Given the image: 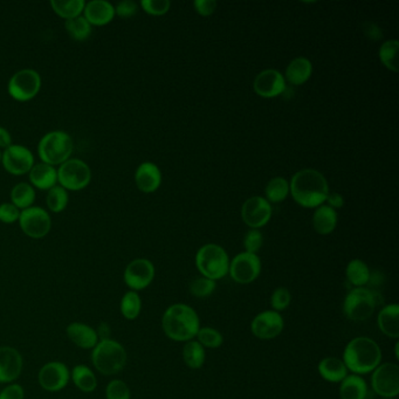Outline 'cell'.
Returning a JSON list of instances; mask_svg holds the SVG:
<instances>
[{
	"label": "cell",
	"mask_w": 399,
	"mask_h": 399,
	"mask_svg": "<svg viewBox=\"0 0 399 399\" xmlns=\"http://www.w3.org/2000/svg\"><path fill=\"white\" fill-rule=\"evenodd\" d=\"M68 339L81 349H94L99 343V336L94 328L82 322H73L66 329Z\"/></svg>",
	"instance_id": "21"
},
{
	"label": "cell",
	"mask_w": 399,
	"mask_h": 399,
	"mask_svg": "<svg viewBox=\"0 0 399 399\" xmlns=\"http://www.w3.org/2000/svg\"><path fill=\"white\" fill-rule=\"evenodd\" d=\"M135 182L137 188L145 193H152L160 188L162 175L156 164L145 162L141 164L135 173Z\"/></svg>",
	"instance_id": "22"
},
{
	"label": "cell",
	"mask_w": 399,
	"mask_h": 399,
	"mask_svg": "<svg viewBox=\"0 0 399 399\" xmlns=\"http://www.w3.org/2000/svg\"><path fill=\"white\" fill-rule=\"evenodd\" d=\"M23 356L12 347H0V383H12L23 372Z\"/></svg>",
	"instance_id": "18"
},
{
	"label": "cell",
	"mask_w": 399,
	"mask_h": 399,
	"mask_svg": "<svg viewBox=\"0 0 399 399\" xmlns=\"http://www.w3.org/2000/svg\"><path fill=\"white\" fill-rule=\"evenodd\" d=\"M319 374L326 382L341 383L348 376V369L342 359L337 357H326L317 365Z\"/></svg>",
	"instance_id": "25"
},
{
	"label": "cell",
	"mask_w": 399,
	"mask_h": 399,
	"mask_svg": "<svg viewBox=\"0 0 399 399\" xmlns=\"http://www.w3.org/2000/svg\"><path fill=\"white\" fill-rule=\"evenodd\" d=\"M12 145V136L8 132V129L0 127V149H8Z\"/></svg>",
	"instance_id": "51"
},
{
	"label": "cell",
	"mask_w": 399,
	"mask_h": 399,
	"mask_svg": "<svg viewBox=\"0 0 399 399\" xmlns=\"http://www.w3.org/2000/svg\"><path fill=\"white\" fill-rule=\"evenodd\" d=\"M398 349H399V343H398V342H397V343H396V347H395L396 359H399Z\"/></svg>",
	"instance_id": "52"
},
{
	"label": "cell",
	"mask_w": 399,
	"mask_h": 399,
	"mask_svg": "<svg viewBox=\"0 0 399 399\" xmlns=\"http://www.w3.org/2000/svg\"><path fill=\"white\" fill-rule=\"evenodd\" d=\"M137 4L135 1L132 0H125V1H121L115 6L116 16H121V18H132L137 13Z\"/></svg>",
	"instance_id": "46"
},
{
	"label": "cell",
	"mask_w": 399,
	"mask_h": 399,
	"mask_svg": "<svg viewBox=\"0 0 399 399\" xmlns=\"http://www.w3.org/2000/svg\"><path fill=\"white\" fill-rule=\"evenodd\" d=\"M182 355H183L185 364L192 370H198L203 367L205 363V357H206L205 348L195 339L185 342Z\"/></svg>",
	"instance_id": "31"
},
{
	"label": "cell",
	"mask_w": 399,
	"mask_h": 399,
	"mask_svg": "<svg viewBox=\"0 0 399 399\" xmlns=\"http://www.w3.org/2000/svg\"><path fill=\"white\" fill-rule=\"evenodd\" d=\"M124 282L132 291H143L155 279V266L148 259H135L125 267Z\"/></svg>",
	"instance_id": "14"
},
{
	"label": "cell",
	"mask_w": 399,
	"mask_h": 399,
	"mask_svg": "<svg viewBox=\"0 0 399 399\" xmlns=\"http://www.w3.org/2000/svg\"><path fill=\"white\" fill-rule=\"evenodd\" d=\"M377 326L382 334L390 339L399 337V306L397 304H387L379 311Z\"/></svg>",
	"instance_id": "24"
},
{
	"label": "cell",
	"mask_w": 399,
	"mask_h": 399,
	"mask_svg": "<svg viewBox=\"0 0 399 399\" xmlns=\"http://www.w3.org/2000/svg\"><path fill=\"white\" fill-rule=\"evenodd\" d=\"M36 200V191L31 184L18 183L11 191V203L21 211L33 206Z\"/></svg>",
	"instance_id": "32"
},
{
	"label": "cell",
	"mask_w": 399,
	"mask_h": 399,
	"mask_svg": "<svg viewBox=\"0 0 399 399\" xmlns=\"http://www.w3.org/2000/svg\"><path fill=\"white\" fill-rule=\"evenodd\" d=\"M382 399H396V398H382Z\"/></svg>",
	"instance_id": "54"
},
{
	"label": "cell",
	"mask_w": 399,
	"mask_h": 399,
	"mask_svg": "<svg viewBox=\"0 0 399 399\" xmlns=\"http://www.w3.org/2000/svg\"><path fill=\"white\" fill-rule=\"evenodd\" d=\"M291 291L285 287L276 288L271 296V308H273V311H278V313L287 309L291 304Z\"/></svg>",
	"instance_id": "42"
},
{
	"label": "cell",
	"mask_w": 399,
	"mask_h": 399,
	"mask_svg": "<svg viewBox=\"0 0 399 399\" xmlns=\"http://www.w3.org/2000/svg\"><path fill=\"white\" fill-rule=\"evenodd\" d=\"M263 244H264V237H263V233L259 230L253 228V230L246 233L244 239V246L245 250H246L245 252L252 253V254H256V252L259 251Z\"/></svg>",
	"instance_id": "44"
},
{
	"label": "cell",
	"mask_w": 399,
	"mask_h": 399,
	"mask_svg": "<svg viewBox=\"0 0 399 399\" xmlns=\"http://www.w3.org/2000/svg\"><path fill=\"white\" fill-rule=\"evenodd\" d=\"M260 273L261 261L256 254L243 252L230 261L228 274L237 284H251L259 278Z\"/></svg>",
	"instance_id": "12"
},
{
	"label": "cell",
	"mask_w": 399,
	"mask_h": 399,
	"mask_svg": "<svg viewBox=\"0 0 399 399\" xmlns=\"http://www.w3.org/2000/svg\"><path fill=\"white\" fill-rule=\"evenodd\" d=\"M266 197L271 203H280L286 200L289 193V183L282 177H276L266 186Z\"/></svg>",
	"instance_id": "37"
},
{
	"label": "cell",
	"mask_w": 399,
	"mask_h": 399,
	"mask_svg": "<svg viewBox=\"0 0 399 399\" xmlns=\"http://www.w3.org/2000/svg\"><path fill=\"white\" fill-rule=\"evenodd\" d=\"M289 191L296 203L304 208H319L329 195L327 180L314 169L296 172L289 184Z\"/></svg>",
	"instance_id": "1"
},
{
	"label": "cell",
	"mask_w": 399,
	"mask_h": 399,
	"mask_svg": "<svg viewBox=\"0 0 399 399\" xmlns=\"http://www.w3.org/2000/svg\"><path fill=\"white\" fill-rule=\"evenodd\" d=\"M69 202V195L67 190L61 188L60 185H56L54 188L48 190L46 196V204L48 208L54 213H60L67 208Z\"/></svg>",
	"instance_id": "36"
},
{
	"label": "cell",
	"mask_w": 399,
	"mask_h": 399,
	"mask_svg": "<svg viewBox=\"0 0 399 399\" xmlns=\"http://www.w3.org/2000/svg\"><path fill=\"white\" fill-rule=\"evenodd\" d=\"M93 26L84 16H76L64 21V28L69 36L76 41H84L92 36Z\"/></svg>",
	"instance_id": "34"
},
{
	"label": "cell",
	"mask_w": 399,
	"mask_h": 399,
	"mask_svg": "<svg viewBox=\"0 0 399 399\" xmlns=\"http://www.w3.org/2000/svg\"><path fill=\"white\" fill-rule=\"evenodd\" d=\"M74 150V142L67 132L54 130L48 132L38 144V154L43 163L59 165L71 158Z\"/></svg>",
	"instance_id": "5"
},
{
	"label": "cell",
	"mask_w": 399,
	"mask_h": 399,
	"mask_svg": "<svg viewBox=\"0 0 399 399\" xmlns=\"http://www.w3.org/2000/svg\"><path fill=\"white\" fill-rule=\"evenodd\" d=\"M51 6L58 16H61L62 19L69 21L84 13L86 1L84 0H69V1L53 0L51 1Z\"/></svg>",
	"instance_id": "33"
},
{
	"label": "cell",
	"mask_w": 399,
	"mask_h": 399,
	"mask_svg": "<svg viewBox=\"0 0 399 399\" xmlns=\"http://www.w3.org/2000/svg\"><path fill=\"white\" fill-rule=\"evenodd\" d=\"M284 327V317L274 311H261L251 324L253 335L260 339H276L282 332Z\"/></svg>",
	"instance_id": "16"
},
{
	"label": "cell",
	"mask_w": 399,
	"mask_h": 399,
	"mask_svg": "<svg viewBox=\"0 0 399 399\" xmlns=\"http://www.w3.org/2000/svg\"><path fill=\"white\" fill-rule=\"evenodd\" d=\"M107 399H130L132 392L128 385L120 379H112L106 389Z\"/></svg>",
	"instance_id": "41"
},
{
	"label": "cell",
	"mask_w": 399,
	"mask_h": 399,
	"mask_svg": "<svg viewBox=\"0 0 399 399\" xmlns=\"http://www.w3.org/2000/svg\"><path fill=\"white\" fill-rule=\"evenodd\" d=\"M121 314L127 319H135L142 311V300L137 291H129L121 300Z\"/></svg>",
	"instance_id": "35"
},
{
	"label": "cell",
	"mask_w": 399,
	"mask_h": 399,
	"mask_svg": "<svg viewBox=\"0 0 399 399\" xmlns=\"http://www.w3.org/2000/svg\"><path fill=\"white\" fill-rule=\"evenodd\" d=\"M196 266L202 276L217 281L228 276L230 258L219 245L208 244L197 252Z\"/></svg>",
	"instance_id": "6"
},
{
	"label": "cell",
	"mask_w": 399,
	"mask_h": 399,
	"mask_svg": "<svg viewBox=\"0 0 399 399\" xmlns=\"http://www.w3.org/2000/svg\"><path fill=\"white\" fill-rule=\"evenodd\" d=\"M1 155H3V152L0 150V162H1Z\"/></svg>",
	"instance_id": "53"
},
{
	"label": "cell",
	"mask_w": 399,
	"mask_h": 399,
	"mask_svg": "<svg viewBox=\"0 0 399 399\" xmlns=\"http://www.w3.org/2000/svg\"><path fill=\"white\" fill-rule=\"evenodd\" d=\"M69 379L71 372L67 365L58 361L45 364L38 375L40 387L48 392L61 391L67 387Z\"/></svg>",
	"instance_id": "15"
},
{
	"label": "cell",
	"mask_w": 399,
	"mask_h": 399,
	"mask_svg": "<svg viewBox=\"0 0 399 399\" xmlns=\"http://www.w3.org/2000/svg\"><path fill=\"white\" fill-rule=\"evenodd\" d=\"M18 221L25 234L32 239L44 238L52 228V219L48 212L38 206H31L23 210Z\"/></svg>",
	"instance_id": "11"
},
{
	"label": "cell",
	"mask_w": 399,
	"mask_h": 399,
	"mask_svg": "<svg viewBox=\"0 0 399 399\" xmlns=\"http://www.w3.org/2000/svg\"><path fill=\"white\" fill-rule=\"evenodd\" d=\"M241 216L246 225L258 230L265 226L271 219V204L263 197H252L243 205Z\"/></svg>",
	"instance_id": "17"
},
{
	"label": "cell",
	"mask_w": 399,
	"mask_h": 399,
	"mask_svg": "<svg viewBox=\"0 0 399 399\" xmlns=\"http://www.w3.org/2000/svg\"><path fill=\"white\" fill-rule=\"evenodd\" d=\"M217 288V281L208 279L205 276H200L197 279L193 280L190 284V294L198 299H206L208 296H211Z\"/></svg>",
	"instance_id": "39"
},
{
	"label": "cell",
	"mask_w": 399,
	"mask_h": 399,
	"mask_svg": "<svg viewBox=\"0 0 399 399\" xmlns=\"http://www.w3.org/2000/svg\"><path fill=\"white\" fill-rule=\"evenodd\" d=\"M24 389L19 384H10L0 391V399H24Z\"/></svg>",
	"instance_id": "47"
},
{
	"label": "cell",
	"mask_w": 399,
	"mask_h": 399,
	"mask_svg": "<svg viewBox=\"0 0 399 399\" xmlns=\"http://www.w3.org/2000/svg\"><path fill=\"white\" fill-rule=\"evenodd\" d=\"M372 387L382 398H396L399 394V367L395 363H380L372 372Z\"/></svg>",
	"instance_id": "10"
},
{
	"label": "cell",
	"mask_w": 399,
	"mask_h": 399,
	"mask_svg": "<svg viewBox=\"0 0 399 399\" xmlns=\"http://www.w3.org/2000/svg\"><path fill=\"white\" fill-rule=\"evenodd\" d=\"M382 350L377 342L367 336H359L346 346L342 361L348 372L362 376L372 374L382 362Z\"/></svg>",
	"instance_id": "3"
},
{
	"label": "cell",
	"mask_w": 399,
	"mask_h": 399,
	"mask_svg": "<svg viewBox=\"0 0 399 399\" xmlns=\"http://www.w3.org/2000/svg\"><path fill=\"white\" fill-rule=\"evenodd\" d=\"M375 291L367 287H354L343 301V314L354 322H363L372 317L377 307Z\"/></svg>",
	"instance_id": "7"
},
{
	"label": "cell",
	"mask_w": 399,
	"mask_h": 399,
	"mask_svg": "<svg viewBox=\"0 0 399 399\" xmlns=\"http://www.w3.org/2000/svg\"><path fill=\"white\" fill-rule=\"evenodd\" d=\"M346 276L349 284L352 285L354 287H364L369 285L372 271L364 261L354 259L348 264Z\"/></svg>",
	"instance_id": "30"
},
{
	"label": "cell",
	"mask_w": 399,
	"mask_h": 399,
	"mask_svg": "<svg viewBox=\"0 0 399 399\" xmlns=\"http://www.w3.org/2000/svg\"><path fill=\"white\" fill-rule=\"evenodd\" d=\"M311 72H313V66L311 61L306 58H296L288 64L286 69V77L288 82H291V84L301 86L311 77Z\"/></svg>",
	"instance_id": "28"
},
{
	"label": "cell",
	"mask_w": 399,
	"mask_h": 399,
	"mask_svg": "<svg viewBox=\"0 0 399 399\" xmlns=\"http://www.w3.org/2000/svg\"><path fill=\"white\" fill-rule=\"evenodd\" d=\"M363 31L364 34L369 38V39H372V40H379V39H382V31H380V28L377 26L376 24H372V23H365L363 25Z\"/></svg>",
	"instance_id": "49"
},
{
	"label": "cell",
	"mask_w": 399,
	"mask_h": 399,
	"mask_svg": "<svg viewBox=\"0 0 399 399\" xmlns=\"http://www.w3.org/2000/svg\"><path fill=\"white\" fill-rule=\"evenodd\" d=\"M41 89V76L34 69H21L10 79L8 92L19 102H27L34 99Z\"/></svg>",
	"instance_id": "9"
},
{
	"label": "cell",
	"mask_w": 399,
	"mask_h": 399,
	"mask_svg": "<svg viewBox=\"0 0 399 399\" xmlns=\"http://www.w3.org/2000/svg\"><path fill=\"white\" fill-rule=\"evenodd\" d=\"M71 378H72L73 383L75 384V387L80 390V391L89 392L95 391L96 387H97V379L94 372H93L90 367L84 364L76 365L72 370L71 374Z\"/></svg>",
	"instance_id": "29"
},
{
	"label": "cell",
	"mask_w": 399,
	"mask_h": 399,
	"mask_svg": "<svg viewBox=\"0 0 399 399\" xmlns=\"http://www.w3.org/2000/svg\"><path fill=\"white\" fill-rule=\"evenodd\" d=\"M367 384L362 376L348 375L339 383V398L367 399Z\"/></svg>",
	"instance_id": "26"
},
{
	"label": "cell",
	"mask_w": 399,
	"mask_h": 399,
	"mask_svg": "<svg viewBox=\"0 0 399 399\" xmlns=\"http://www.w3.org/2000/svg\"><path fill=\"white\" fill-rule=\"evenodd\" d=\"M1 163L8 173L21 176L31 171L34 165V156L31 150L24 145L12 144L3 152Z\"/></svg>",
	"instance_id": "13"
},
{
	"label": "cell",
	"mask_w": 399,
	"mask_h": 399,
	"mask_svg": "<svg viewBox=\"0 0 399 399\" xmlns=\"http://www.w3.org/2000/svg\"><path fill=\"white\" fill-rule=\"evenodd\" d=\"M326 202H328V206H330V208H334V210H335V208H342L344 204L343 197L341 196V195L337 193V192H334V193L328 195Z\"/></svg>",
	"instance_id": "50"
},
{
	"label": "cell",
	"mask_w": 399,
	"mask_h": 399,
	"mask_svg": "<svg viewBox=\"0 0 399 399\" xmlns=\"http://www.w3.org/2000/svg\"><path fill=\"white\" fill-rule=\"evenodd\" d=\"M337 223V213L334 208L328 205H319L316 208L313 217V226L319 234H329L336 228Z\"/></svg>",
	"instance_id": "27"
},
{
	"label": "cell",
	"mask_w": 399,
	"mask_h": 399,
	"mask_svg": "<svg viewBox=\"0 0 399 399\" xmlns=\"http://www.w3.org/2000/svg\"><path fill=\"white\" fill-rule=\"evenodd\" d=\"M162 329L175 342H189L200 329V316L189 304H172L162 316Z\"/></svg>",
	"instance_id": "2"
},
{
	"label": "cell",
	"mask_w": 399,
	"mask_h": 399,
	"mask_svg": "<svg viewBox=\"0 0 399 399\" xmlns=\"http://www.w3.org/2000/svg\"><path fill=\"white\" fill-rule=\"evenodd\" d=\"M92 180L88 164L77 158H69L58 169V183L67 191H81Z\"/></svg>",
	"instance_id": "8"
},
{
	"label": "cell",
	"mask_w": 399,
	"mask_h": 399,
	"mask_svg": "<svg viewBox=\"0 0 399 399\" xmlns=\"http://www.w3.org/2000/svg\"><path fill=\"white\" fill-rule=\"evenodd\" d=\"M128 355L123 346L115 339H100L92 352L93 365L102 375L112 376L123 370Z\"/></svg>",
	"instance_id": "4"
},
{
	"label": "cell",
	"mask_w": 399,
	"mask_h": 399,
	"mask_svg": "<svg viewBox=\"0 0 399 399\" xmlns=\"http://www.w3.org/2000/svg\"><path fill=\"white\" fill-rule=\"evenodd\" d=\"M21 210L16 208L12 203H4L0 205V221L4 223H13L19 220Z\"/></svg>",
	"instance_id": "45"
},
{
	"label": "cell",
	"mask_w": 399,
	"mask_h": 399,
	"mask_svg": "<svg viewBox=\"0 0 399 399\" xmlns=\"http://www.w3.org/2000/svg\"><path fill=\"white\" fill-rule=\"evenodd\" d=\"M399 44L397 40L385 41L379 49V58L384 66L392 72H398V62H397V52Z\"/></svg>",
	"instance_id": "38"
},
{
	"label": "cell",
	"mask_w": 399,
	"mask_h": 399,
	"mask_svg": "<svg viewBox=\"0 0 399 399\" xmlns=\"http://www.w3.org/2000/svg\"><path fill=\"white\" fill-rule=\"evenodd\" d=\"M115 16V6L106 0H93L84 6V16L92 26L109 24Z\"/></svg>",
	"instance_id": "20"
},
{
	"label": "cell",
	"mask_w": 399,
	"mask_h": 399,
	"mask_svg": "<svg viewBox=\"0 0 399 399\" xmlns=\"http://www.w3.org/2000/svg\"><path fill=\"white\" fill-rule=\"evenodd\" d=\"M197 12L202 16H210L216 11L217 3L215 0H197L193 3Z\"/></svg>",
	"instance_id": "48"
},
{
	"label": "cell",
	"mask_w": 399,
	"mask_h": 399,
	"mask_svg": "<svg viewBox=\"0 0 399 399\" xmlns=\"http://www.w3.org/2000/svg\"><path fill=\"white\" fill-rule=\"evenodd\" d=\"M29 173V182L33 188L48 191L58 185V169L46 163L34 164Z\"/></svg>",
	"instance_id": "23"
},
{
	"label": "cell",
	"mask_w": 399,
	"mask_h": 399,
	"mask_svg": "<svg viewBox=\"0 0 399 399\" xmlns=\"http://www.w3.org/2000/svg\"><path fill=\"white\" fill-rule=\"evenodd\" d=\"M197 341L200 342L204 348H210V349H217L221 347L223 343V337L219 330L215 328L203 327L200 328L197 332Z\"/></svg>",
	"instance_id": "40"
},
{
	"label": "cell",
	"mask_w": 399,
	"mask_h": 399,
	"mask_svg": "<svg viewBox=\"0 0 399 399\" xmlns=\"http://www.w3.org/2000/svg\"><path fill=\"white\" fill-rule=\"evenodd\" d=\"M254 90L263 97H276L286 90L285 76L276 69H266L254 80Z\"/></svg>",
	"instance_id": "19"
},
{
	"label": "cell",
	"mask_w": 399,
	"mask_h": 399,
	"mask_svg": "<svg viewBox=\"0 0 399 399\" xmlns=\"http://www.w3.org/2000/svg\"><path fill=\"white\" fill-rule=\"evenodd\" d=\"M171 3L169 0H143L141 1V6L145 12L152 16H162L168 12Z\"/></svg>",
	"instance_id": "43"
}]
</instances>
